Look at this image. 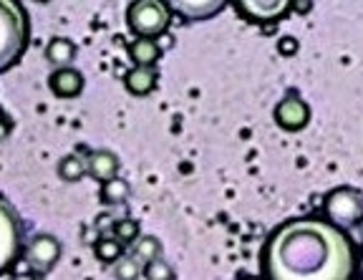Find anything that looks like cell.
Returning <instances> with one entry per match:
<instances>
[{
  "label": "cell",
  "instance_id": "cell-1",
  "mask_svg": "<svg viewBox=\"0 0 363 280\" xmlns=\"http://www.w3.org/2000/svg\"><path fill=\"white\" fill-rule=\"evenodd\" d=\"M265 268L275 280H348L353 247L333 223L293 220L270 237Z\"/></svg>",
  "mask_w": 363,
  "mask_h": 280
},
{
  "label": "cell",
  "instance_id": "cell-2",
  "mask_svg": "<svg viewBox=\"0 0 363 280\" xmlns=\"http://www.w3.org/2000/svg\"><path fill=\"white\" fill-rule=\"evenodd\" d=\"M28 16L18 0H0V71L11 69L28 46Z\"/></svg>",
  "mask_w": 363,
  "mask_h": 280
},
{
  "label": "cell",
  "instance_id": "cell-3",
  "mask_svg": "<svg viewBox=\"0 0 363 280\" xmlns=\"http://www.w3.org/2000/svg\"><path fill=\"white\" fill-rule=\"evenodd\" d=\"M126 21L139 38H154L169 28V8L162 0H134L126 11Z\"/></svg>",
  "mask_w": 363,
  "mask_h": 280
},
{
  "label": "cell",
  "instance_id": "cell-4",
  "mask_svg": "<svg viewBox=\"0 0 363 280\" xmlns=\"http://www.w3.org/2000/svg\"><path fill=\"white\" fill-rule=\"evenodd\" d=\"M325 218L335 228H356L363 220V195L351 187L333 189L325 197Z\"/></svg>",
  "mask_w": 363,
  "mask_h": 280
},
{
  "label": "cell",
  "instance_id": "cell-5",
  "mask_svg": "<svg viewBox=\"0 0 363 280\" xmlns=\"http://www.w3.org/2000/svg\"><path fill=\"white\" fill-rule=\"evenodd\" d=\"M23 242V223L16 207L0 197V273L13 265L21 252Z\"/></svg>",
  "mask_w": 363,
  "mask_h": 280
},
{
  "label": "cell",
  "instance_id": "cell-6",
  "mask_svg": "<svg viewBox=\"0 0 363 280\" xmlns=\"http://www.w3.org/2000/svg\"><path fill=\"white\" fill-rule=\"evenodd\" d=\"M61 257V242L53 235H35L26 247V263L35 275H48Z\"/></svg>",
  "mask_w": 363,
  "mask_h": 280
},
{
  "label": "cell",
  "instance_id": "cell-7",
  "mask_svg": "<svg viewBox=\"0 0 363 280\" xmlns=\"http://www.w3.org/2000/svg\"><path fill=\"white\" fill-rule=\"evenodd\" d=\"M293 8V0H238V11L255 23H272Z\"/></svg>",
  "mask_w": 363,
  "mask_h": 280
},
{
  "label": "cell",
  "instance_id": "cell-8",
  "mask_svg": "<svg viewBox=\"0 0 363 280\" xmlns=\"http://www.w3.org/2000/svg\"><path fill=\"white\" fill-rule=\"evenodd\" d=\"M311 119V109H308V103L301 101L298 96H288L285 101H280L275 106V121H278L283 129L288 132H298L303 126L308 124Z\"/></svg>",
  "mask_w": 363,
  "mask_h": 280
},
{
  "label": "cell",
  "instance_id": "cell-9",
  "mask_svg": "<svg viewBox=\"0 0 363 280\" xmlns=\"http://www.w3.org/2000/svg\"><path fill=\"white\" fill-rule=\"evenodd\" d=\"M227 0H164L169 11L189 18V21H207L225 8Z\"/></svg>",
  "mask_w": 363,
  "mask_h": 280
},
{
  "label": "cell",
  "instance_id": "cell-10",
  "mask_svg": "<svg viewBox=\"0 0 363 280\" xmlns=\"http://www.w3.org/2000/svg\"><path fill=\"white\" fill-rule=\"evenodd\" d=\"M48 86H51V91L58 99H74L84 91V76H81V71L71 69V66H63V69L53 71L51 79H48Z\"/></svg>",
  "mask_w": 363,
  "mask_h": 280
},
{
  "label": "cell",
  "instance_id": "cell-11",
  "mask_svg": "<svg viewBox=\"0 0 363 280\" xmlns=\"http://www.w3.org/2000/svg\"><path fill=\"white\" fill-rule=\"evenodd\" d=\"M86 164H89V174L96 182H108L119 172V157L108 152V149H96V152H91L86 157Z\"/></svg>",
  "mask_w": 363,
  "mask_h": 280
},
{
  "label": "cell",
  "instance_id": "cell-12",
  "mask_svg": "<svg viewBox=\"0 0 363 280\" xmlns=\"http://www.w3.org/2000/svg\"><path fill=\"white\" fill-rule=\"evenodd\" d=\"M157 86V71L152 66H134L126 74V89L136 96H147L149 91H154Z\"/></svg>",
  "mask_w": 363,
  "mask_h": 280
},
{
  "label": "cell",
  "instance_id": "cell-13",
  "mask_svg": "<svg viewBox=\"0 0 363 280\" xmlns=\"http://www.w3.org/2000/svg\"><path fill=\"white\" fill-rule=\"evenodd\" d=\"M76 58V46L74 40L68 38H51V43L45 46V61L63 69V66H71Z\"/></svg>",
  "mask_w": 363,
  "mask_h": 280
},
{
  "label": "cell",
  "instance_id": "cell-14",
  "mask_svg": "<svg viewBox=\"0 0 363 280\" xmlns=\"http://www.w3.org/2000/svg\"><path fill=\"white\" fill-rule=\"evenodd\" d=\"M129 56L136 66H154V63L159 61V56H162V48H159L154 40L139 38L129 46Z\"/></svg>",
  "mask_w": 363,
  "mask_h": 280
},
{
  "label": "cell",
  "instance_id": "cell-15",
  "mask_svg": "<svg viewBox=\"0 0 363 280\" xmlns=\"http://www.w3.org/2000/svg\"><path fill=\"white\" fill-rule=\"evenodd\" d=\"M58 174H61L63 182H79L84 174H89V164H86L84 157L71 155L58 164Z\"/></svg>",
  "mask_w": 363,
  "mask_h": 280
},
{
  "label": "cell",
  "instance_id": "cell-16",
  "mask_svg": "<svg viewBox=\"0 0 363 280\" xmlns=\"http://www.w3.org/2000/svg\"><path fill=\"white\" fill-rule=\"evenodd\" d=\"M101 197L106 205H121V202H126V197H129V184L121 177H111L108 182H104Z\"/></svg>",
  "mask_w": 363,
  "mask_h": 280
},
{
  "label": "cell",
  "instance_id": "cell-17",
  "mask_svg": "<svg viewBox=\"0 0 363 280\" xmlns=\"http://www.w3.org/2000/svg\"><path fill=\"white\" fill-rule=\"evenodd\" d=\"M159 252H162V245H159L157 237H142V240L134 242L131 255L136 257V263L139 265H147V263H152V260H157Z\"/></svg>",
  "mask_w": 363,
  "mask_h": 280
},
{
  "label": "cell",
  "instance_id": "cell-18",
  "mask_svg": "<svg viewBox=\"0 0 363 280\" xmlns=\"http://www.w3.org/2000/svg\"><path fill=\"white\" fill-rule=\"evenodd\" d=\"M113 278H139L142 275V265L136 263V257H119V260H113Z\"/></svg>",
  "mask_w": 363,
  "mask_h": 280
},
{
  "label": "cell",
  "instance_id": "cell-19",
  "mask_svg": "<svg viewBox=\"0 0 363 280\" xmlns=\"http://www.w3.org/2000/svg\"><path fill=\"white\" fill-rule=\"evenodd\" d=\"M94 252H96L101 263H113V260L121 257V240H99Z\"/></svg>",
  "mask_w": 363,
  "mask_h": 280
},
{
  "label": "cell",
  "instance_id": "cell-20",
  "mask_svg": "<svg viewBox=\"0 0 363 280\" xmlns=\"http://www.w3.org/2000/svg\"><path fill=\"white\" fill-rule=\"evenodd\" d=\"M113 235L121 242H134L139 237V228H136L134 220H119V223L113 225Z\"/></svg>",
  "mask_w": 363,
  "mask_h": 280
},
{
  "label": "cell",
  "instance_id": "cell-21",
  "mask_svg": "<svg viewBox=\"0 0 363 280\" xmlns=\"http://www.w3.org/2000/svg\"><path fill=\"white\" fill-rule=\"evenodd\" d=\"M144 275H147V278H174V273H172V270L167 268V263H162L159 257L144 265Z\"/></svg>",
  "mask_w": 363,
  "mask_h": 280
},
{
  "label": "cell",
  "instance_id": "cell-22",
  "mask_svg": "<svg viewBox=\"0 0 363 280\" xmlns=\"http://www.w3.org/2000/svg\"><path fill=\"white\" fill-rule=\"evenodd\" d=\"M278 51L283 53V56H293V53L298 51V40H295L293 35H285V38H280Z\"/></svg>",
  "mask_w": 363,
  "mask_h": 280
},
{
  "label": "cell",
  "instance_id": "cell-23",
  "mask_svg": "<svg viewBox=\"0 0 363 280\" xmlns=\"http://www.w3.org/2000/svg\"><path fill=\"white\" fill-rule=\"evenodd\" d=\"M8 134H11V126H8V121H0V142H3Z\"/></svg>",
  "mask_w": 363,
  "mask_h": 280
}]
</instances>
